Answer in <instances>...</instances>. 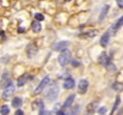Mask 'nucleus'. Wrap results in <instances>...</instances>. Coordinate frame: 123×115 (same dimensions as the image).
Segmentation results:
<instances>
[{"label": "nucleus", "mask_w": 123, "mask_h": 115, "mask_svg": "<svg viewBox=\"0 0 123 115\" xmlns=\"http://www.w3.org/2000/svg\"><path fill=\"white\" fill-rule=\"evenodd\" d=\"M35 18H36L37 20H40V22H42V20L44 19V16H43L42 13H36V14H35Z\"/></svg>", "instance_id": "obj_24"}, {"label": "nucleus", "mask_w": 123, "mask_h": 115, "mask_svg": "<svg viewBox=\"0 0 123 115\" xmlns=\"http://www.w3.org/2000/svg\"><path fill=\"white\" fill-rule=\"evenodd\" d=\"M98 113H99V114H105V113H106V108H105V107H102V108H99V109H98Z\"/></svg>", "instance_id": "obj_25"}, {"label": "nucleus", "mask_w": 123, "mask_h": 115, "mask_svg": "<svg viewBox=\"0 0 123 115\" xmlns=\"http://www.w3.org/2000/svg\"><path fill=\"white\" fill-rule=\"evenodd\" d=\"M87 88H88V81L86 79H81L79 80V86H78V90L80 94H85L87 91Z\"/></svg>", "instance_id": "obj_7"}, {"label": "nucleus", "mask_w": 123, "mask_h": 115, "mask_svg": "<svg viewBox=\"0 0 123 115\" xmlns=\"http://www.w3.org/2000/svg\"><path fill=\"white\" fill-rule=\"evenodd\" d=\"M36 108H38V109H40V112L43 110V108H44L43 101H37V102H35V103H34V109H36Z\"/></svg>", "instance_id": "obj_21"}, {"label": "nucleus", "mask_w": 123, "mask_h": 115, "mask_svg": "<svg viewBox=\"0 0 123 115\" xmlns=\"http://www.w3.org/2000/svg\"><path fill=\"white\" fill-rule=\"evenodd\" d=\"M69 46V42L68 41H60V42H57V43H55L54 46H53V49L55 50V52H62V50H65V49H67V47Z\"/></svg>", "instance_id": "obj_4"}, {"label": "nucleus", "mask_w": 123, "mask_h": 115, "mask_svg": "<svg viewBox=\"0 0 123 115\" xmlns=\"http://www.w3.org/2000/svg\"><path fill=\"white\" fill-rule=\"evenodd\" d=\"M109 38H110V34L109 33H105L102 36V38H100V46L102 47H106L108 43H109Z\"/></svg>", "instance_id": "obj_12"}, {"label": "nucleus", "mask_w": 123, "mask_h": 115, "mask_svg": "<svg viewBox=\"0 0 123 115\" xmlns=\"http://www.w3.org/2000/svg\"><path fill=\"white\" fill-rule=\"evenodd\" d=\"M57 115H65L63 110H57Z\"/></svg>", "instance_id": "obj_29"}, {"label": "nucleus", "mask_w": 123, "mask_h": 115, "mask_svg": "<svg viewBox=\"0 0 123 115\" xmlns=\"http://www.w3.org/2000/svg\"><path fill=\"white\" fill-rule=\"evenodd\" d=\"M49 83H50V78H49V77H44V78L42 79V81L40 83V85L35 89V94H36V95H38L40 92H42V91L44 90V88H45Z\"/></svg>", "instance_id": "obj_3"}, {"label": "nucleus", "mask_w": 123, "mask_h": 115, "mask_svg": "<svg viewBox=\"0 0 123 115\" xmlns=\"http://www.w3.org/2000/svg\"><path fill=\"white\" fill-rule=\"evenodd\" d=\"M59 96V86L56 84H53V86H50L48 94H47V98L49 101H55Z\"/></svg>", "instance_id": "obj_2"}, {"label": "nucleus", "mask_w": 123, "mask_h": 115, "mask_svg": "<svg viewBox=\"0 0 123 115\" xmlns=\"http://www.w3.org/2000/svg\"><path fill=\"white\" fill-rule=\"evenodd\" d=\"M79 110H80V107H79V106H75V107L72 109L71 114H67V115H77L78 113H79Z\"/></svg>", "instance_id": "obj_23"}, {"label": "nucleus", "mask_w": 123, "mask_h": 115, "mask_svg": "<svg viewBox=\"0 0 123 115\" xmlns=\"http://www.w3.org/2000/svg\"><path fill=\"white\" fill-rule=\"evenodd\" d=\"M108 11H109V5H105V6L103 7V11H102L100 16H99V20H103V19L105 18V16H106Z\"/></svg>", "instance_id": "obj_18"}, {"label": "nucleus", "mask_w": 123, "mask_h": 115, "mask_svg": "<svg viewBox=\"0 0 123 115\" xmlns=\"http://www.w3.org/2000/svg\"><path fill=\"white\" fill-rule=\"evenodd\" d=\"M120 102H121V98H120V96H117V97H116V101H115V104H114V108H112V110H111V115L115 114L116 109H117L118 106H120Z\"/></svg>", "instance_id": "obj_19"}, {"label": "nucleus", "mask_w": 123, "mask_h": 115, "mask_svg": "<svg viewBox=\"0 0 123 115\" xmlns=\"http://www.w3.org/2000/svg\"><path fill=\"white\" fill-rule=\"evenodd\" d=\"M11 83V78H10V74L7 73V72H5L4 74H2V78H1V80H0V85H1V88L4 86V88H6L8 84Z\"/></svg>", "instance_id": "obj_8"}, {"label": "nucleus", "mask_w": 123, "mask_h": 115, "mask_svg": "<svg viewBox=\"0 0 123 115\" xmlns=\"http://www.w3.org/2000/svg\"><path fill=\"white\" fill-rule=\"evenodd\" d=\"M66 1H71V0H66Z\"/></svg>", "instance_id": "obj_30"}, {"label": "nucleus", "mask_w": 123, "mask_h": 115, "mask_svg": "<svg viewBox=\"0 0 123 115\" xmlns=\"http://www.w3.org/2000/svg\"><path fill=\"white\" fill-rule=\"evenodd\" d=\"M22 103H23V101H22V98H19V97H14V98L12 100V107H14V108H19V107L22 106Z\"/></svg>", "instance_id": "obj_16"}, {"label": "nucleus", "mask_w": 123, "mask_h": 115, "mask_svg": "<svg viewBox=\"0 0 123 115\" xmlns=\"http://www.w3.org/2000/svg\"><path fill=\"white\" fill-rule=\"evenodd\" d=\"M112 89L116 91H123V84L122 83H114L112 84Z\"/></svg>", "instance_id": "obj_20"}, {"label": "nucleus", "mask_w": 123, "mask_h": 115, "mask_svg": "<svg viewBox=\"0 0 123 115\" xmlns=\"http://www.w3.org/2000/svg\"><path fill=\"white\" fill-rule=\"evenodd\" d=\"M34 77L30 76V74H24L23 77H20L19 79H18V81H17V84H18V86H23L28 80H30V79H32Z\"/></svg>", "instance_id": "obj_9"}, {"label": "nucleus", "mask_w": 123, "mask_h": 115, "mask_svg": "<svg viewBox=\"0 0 123 115\" xmlns=\"http://www.w3.org/2000/svg\"><path fill=\"white\" fill-rule=\"evenodd\" d=\"M0 113L1 115H7L10 113V108H8V106H2L1 107V109H0Z\"/></svg>", "instance_id": "obj_22"}, {"label": "nucleus", "mask_w": 123, "mask_h": 115, "mask_svg": "<svg viewBox=\"0 0 123 115\" xmlns=\"http://www.w3.org/2000/svg\"><path fill=\"white\" fill-rule=\"evenodd\" d=\"M96 109H97V102H92V103H90V104L87 106V108H86L87 115H92L94 112H96Z\"/></svg>", "instance_id": "obj_10"}, {"label": "nucleus", "mask_w": 123, "mask_h": 115, "mask_svg": "<svg viewBox=\"0 0 123 115\" xmlns=\"http://www.w3.org/2000/svg\"><path fill=\"white\" fill-rule=\"evenodd\" d=\"M122 25H123V16L120 18V19H118V20H117V22H116V24L114 25V28H112V29H114V33H116V31H117V30H118V29L122 27Z\"/></svg>", "instance_id": "obj_17"}, {"label": "nucleus", "mask_w": 123, "mask_h": 115, "mask_svg": "<svg viewBox=\"0 0 123 115\" xmlns=\"http://www.w3.org/2000/svg\"><path fill=\"white\" fill-rule=\"evenodd\" d=\"M36 53H37V47H36V44H35V43H29L28 47H26V54H28V56H29V58H32V56L36 55Z\"/></svg>", "instance_id": "obj_6"}, {"label": "nucleus", "mask_w": 123, "mask_h": 115, "mask_svg": "<svg viewBox=\"0 0 123 115\" xmlns=\"http://www.w3.org/2000/svg\"><path fill=\"white\" fill-rule=\"evenodd\" d=\"M14 115H24V113H23V110H20V109H18L16 113H14Z\"/></svg>", "instance_id": "obj_28"}, {"label": "nucleus", "mask_w": 123, "mask_h": 115, "mask_svg": "<svg viewBox=\"0 0 123 115\" xmlns=\"http://www.w3.org/2000/svg\"><path fill=\"white\" fill-rule=\"evenodd\" d=\"M31 27H32V30H34L35 33H40V31L42 30V25H41V23H40V20L34 22Z\"/></svg>", "instance_id": "obj_15"}, {"label": "nucleus", "mask_w": 123, "mask_h": 115, "mask_svg": "<svg viewBox=\"0 0 123 115\" xmlns=\"http://www.w3.org/2000/svg\"><path fill=\"white\" fill-rule=\"evenodd\" d=\"M14 92V85H13V83L11 81L6 88H4V91H2V96H4V98H8L10 96H12V94Z\"/></svg>", "instance_id": "obj_5"}, {"label": "nucleus", "mask_w": 123, "mask_h": 115, "mask_svg": "<svg viewBox=\"0 0 123 115\" xmlns=\"http://www.w3.org/2000/svg\"><path fill=\"white\" fill-rule=\"evenodd\" d=\"M40 115H51V112H45V110H41Z\"/></svg>", "instance_id": "obj_26"}, {"label": "nucleus", "mask_w": 123, "mask_h": 115, "mask_svg": "<svg viewBox=\"0 0 123 115\" xmlns=\"http://www.w3.org/2000/svg\"><path fill=\"white\" fill-rule=\"evenodd\" d=\"M71 52L68 50V49H65V50H62L61 52V54H60V56H59V59H57V61H59V64L61 65V66H66L68 62H69V60H71Z\"/></svg>", "instance_id": "obj_1"}, {"label": "nucleus", "mask_w": 123, "mask_h": 115, "mask_svg": "<svg viewBox=\"0 0 123 115\" xmlns=\"http://www.w3.org/2000/svg\"><path fill=\"white\" fill-rule=\"evenodd\" d=\"M74 98H75V95H71L66 101H65V103H63V107L65 108H69L71 106H72V103H73V101H74Z\"/></svg>", "instance_id": "obj_14"}, {"label": "nucleus", "mask_w": 123, "mask_h": 115, "mask_svg": "<svg viewBox=\"0 0 123 115\" xmlns=\"http://www.w3.org/2000/svg\"><path fill=\"white\" fill-rule=\"evenodd\" d=\"M63 86H65V89H73V88L75 86V81H74L72 78H68V79L65 80Z\"/></svg>", "instance_id": "obj_11"}, {"label": "nucleus", "mask_w": 123, "mask_h": 115, "mask_svg": "<svg viewBox=\"0 0 123 115\" xmlns=\"http://www.w3.org/2000/svg\"><path fill=\"white\" fill-rule=\"evenodd\" d=\"M98 60H99V62H100V64H103L104 66H108V64H109V58H108L106 53H102Z\"/></svg>", "instance_id": "obj_13"}, {"label": "nucleus", "mask_w": 123, "mask_h": 115, "mask_svg": "<svg viewBox=\"0 0 123 115\" xmlns=\"http://www.w3.org/2000/svg\"><path fill=\"white\" fill-rule=\"evenodd\" d=\"M116 1H117V5H118V7L123 8V0H116Z\"/></svg>", "instance_id": "obj_27"}]
</instances>
